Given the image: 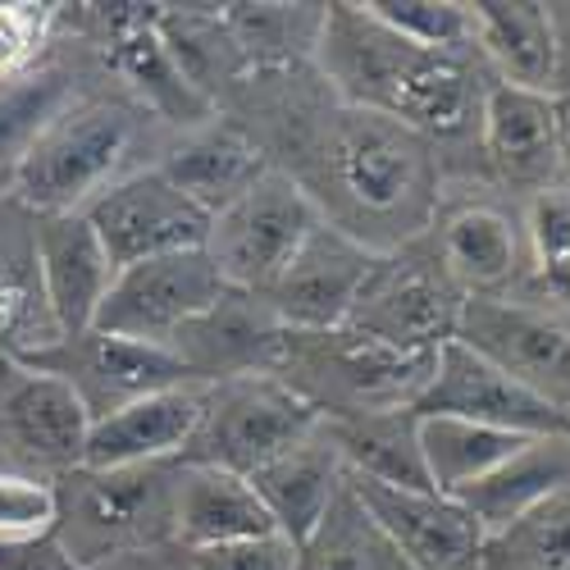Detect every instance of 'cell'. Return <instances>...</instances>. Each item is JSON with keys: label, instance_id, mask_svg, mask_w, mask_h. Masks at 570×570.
I'll use <instances>...</instances> for the list:
<instances>
[{"label": "cell", "instance_id": "cb8c5ba5", "mask_svg": "<svg viewBox=\"0 0 570 570\" xmlns=\"http://www.w3.org/2000/svg\"><path fill=\"white\" fill-rule=\"evenodd\" d=\"M60 338L37 261V215L14 197H0V356L32 361Z\"/></svg>", "mask_w": 570, "mask_h": 570}, {"label": "cell", "instance_id": "d6a6232c", "mask_svg": "<svg viewBox=\"0 0 570 570\" xmlns=\"http://www.w3.org/2000/svg\"><path fill=\"white\" fill-rule=\"evenodd\" d=\"M480 570H570V489L484 539Z\"/></svg>", "mask_w": 570, "mask_h": 570}, {"label": "cell", "instance_id": "9a60e30c", "mask_svg": "<svg viewBox=\"0 0 570 570\" xmlns=\"http://www.w3.org/2000/svg\"><path fill=\"white\" fill-rule=\"evenodd\" d=\"M379 252L352 243L347 233L320 224L302 252L288 261L261 302L269 315L288 328V334H324V328H343L356 311V297L374 269Z\"/></svg>", "mask_w": 570, "mask_h": 570}, {"label": "cell", "instance_id": "7a4b0ae2", "mask_svg": "<svg viewBox=\"0 0 570 570\" xmlns=\"http://www.w3.org/2000/svg\"><path fill=\"white\" fill-rule=\"evenodd\" d=\"M311 69L347 106L397 119L420 132L443 160L448 178L480 174V115L493 87L480 51H430L379 23L365 6L334 0Z\"/></svg>", "mask_w": 570, "mask_h": 570}, {"label": "cell", "instance_id": "7402d4cb", "mask_svg": "<svg viewBox=\"0 0 570 570\" xmlns=\"http://www.w3.org/2000/svg\"><path fill=\"white\" fill-rule=\"evenodd\" d=\"M87 78H101V65L87 56V46L78 37L73 41L56 37V51L41 65L14 78H0V197H10L14 174L28 160L32 141L87 87Z\"/></svg>", "mask_w": 570, "mask_h": 570}, {"label": "cell", "instance_id": "1f68e13d", "mask_svg": "<svg viewBox=\"0 0 570 570\" xmlns=\"http://www.w3.org/2000/svg\"><path fill=\"white\" fill-rule=\"evenodd\" d=\"M297 570H411V566L347 484L320 520V530L297 548Z\"/></svg>", "mask_w": 570, "mask_h": 570}, {"label": "cell", "instance_id": "4dcf8cb0", "mask_svg": "<svg viewBox=\"0 0 570 570\" xmlns=\"http://www.w3.org/2000/svg\"><path fill=\"white\" fill-rule=\"evenodd\" d=\"M530 439L489 430V424H470L452 415H420V456L424 474H430L434 493H465L470 484H480L484 474H493L507 456H515Z\"/></svg>", "mask_w": 570, "mask_h": 570}, {"label": "cell", "instance_id": "4fadbf2b", "mask_svg": "<svg viewBox=\"0 0 570 570\" xmlns=\"http://www.w3.org/2000/svg\"><path fill=\"white\" fill-rule=\"evenodd\" d=\"M19 365H32V370L65 379L91 420H101V415H110V411H119L137 397L193 384V374H187V365L174 356V347L115 338V334H101V328L60 338L51 352L19 361Z\"/></svg>", "mask_w": 570, "mask_h": 570}, {"label": "cell", "instance_id": "5b68a950", "mask_svg": "<svg viewBox=\"0 0 570 570\" xmlns=\"http://www.w3.org/2000/svg\"><path fill=\"white\" fill-rule=\"evenodd\" d=\"M439 356V352H434ZM434 356H411L379 343L361 328H324V334H283L274 379H283L320 420L411 411L434 374Z\"/></svg>", "mask_w": 570, "mask_h": 570}, {"label": "cell", "instance_id": "74e56055", "mask_svg": "<svg viewBox=\"0 0 570 570\" xmlns=\"http://www.w3.org/2000/svg\"><path fill=\"white\" fill-rule=\"evenodd\" d=\"M197 570H297V548L283 534L247 539V543H228L210 552H193Z\"/></svg>", "mask_w": 570, "mask_h": 570}, {"label": "cell", "instance_id": "4316f807", "mask_svg": "<svg viewBox=\"0 0 570 570\" xmlns=\"http://www.w3.org/2000/svg\"><path fill=\"white\" fill-rule=\"evenodd\" d=\"M252 489L265 502L274 530L293 548H302L320 530L328 507L338 502V493L347 489V465L320 424L311 439H302L297 448H288L269 465H261L252 474Z\"/></svg>", "mask_w": 570, "mask_h": 570}, {"label": "cell", "instance_id": "8992f818", "mask_svg": "<svg viewBox=\"0 0 570 570\" xmlns=\"http://www.w3.org/2000/svg\"><path fill=\"white\" fill-rule=\"evenodd\" d=\"M424 243L465 297H520L530 288L525 202L507 197L489 178H448Z\"/></svg>", "mask_w": 570, "mask_h": 570}, {"label": "cell", "instance_id": "83f0119b", "mask_svg": "<svg viewBox=\"0 0 570 570\" xmlns=\"http://www.w3.org/2000/svg\"><path fill=\"white\" fill-rule=\"evenodd\" d=\"M561 489H570V434H548L530 439L480 484L456 493V502L474 515V525L489 539L515 525L520 515H530L534 507H543L548 498H557Z\"/></svg>", "mask_w": 570, "mask_h": 570}, {"label": "cell", "instance_id": "7c38bea8", "mask_svg": "<svg viewBox=\"0 0 570 570\" xmlns=\"http://www.w3.org/2000/svg\"><path fill=\"white\" fill-rule=\"evenodd\" d=\"M91 415L65 379L0 361V443L14 470L60 480L65 470L82 465Z\"/></svg>", "mask_w": 570, "mask_h": 570}, {"label": "cell", "instance_id": "5bb4252c", "mask_svg": "<svg viewBox=\"0 0 570 570\" xmlns=\"http://www.w3.org/2000/svg\"><path fill=\"white\" fill-rule=\"evenodd\" d=\"M82 215L97 228L115 269L174 256V252H197L206 247V233H210V215L187 202L156 165L115 183Z\"/></svg>", "mask_w": 570, "mask_h": 570}, {"label": "cell", "instance_id": "e575fe53", "mask_svg": "<svg viewBox=\"0 0 570 570\" xmlns=\"http://www.w3.org/2000/svg\"><path fill=\"white\" fill-rule=\"evenodd\" d=\"M65 6H37V0H0V78L28 73L56 51Z\"/></svg>", "mask_w": 570, "mask_h": 570}, {"label": "cell", "instance_id": "d4e9b609", "mask_svg": "<svg viewBox=\"0 0 570 570\" xmlns=\"http://www.w3.org/2000/svg\"><path fill=\"white\" fill-rule=\"evenodd\" d=\"M474 51L493 82L557 97L561 91V51L552 14L539 0H474Z\"/></svg>", "mask_w": 570, "mask_h": 570}, {"label": "cell", "instance_id": "836d02e7", "mask_svg": "<svg viewBox=\"0 0 570 570\" xmlns=\"http://www.w3.org/2000/svg\"><path fill=\"white\" fill-rule=\"evenodd\" d=\"M365 10L430 51H474V14L465 0H365Z\"/></svg>", "mask_w": 570, "mask_h": 570}, {"label": "cell", "instance_id": "484cf974", "mask_svg": "<svg viewBox=\"0 0 570 570\" xmlns=\"http://www.w3.org/2000/svg\"><path fill=\"white\" fill-rule=\"evenodd\" d=\"M278 534L252 480L215 465L178 461L174 474V543L183 552H210L228 543H247Z\"/></svg>", "mask_w": 570, "mask_h": 570}, {"label": "cell", "instance_id": "f1b7e54d", "mask_svg": "<svg viewBox=\"0 0 570 570\" xmlns=\"http://www.w3.org/2000/svg\"><path fill=\"white\" fill-rule=\"evenodd\" d=\"M328 443L338 448L352 480L389 484V489H430L420 456V415L415 411H379L324 420Z\"/></svg>", "mask_w": 570, "mask_h": 570}, {"label": "cell", "instance_id": "f546056e", "mask_svg": "<svg viewBox=\"0 0 570 570\" xmlns=\"http://www.w3.org/2000/svg\"><path fill=\"white\" fill-rule=\"evenodd\" d=\"M219 19L233 37V51L243 60L247 78L252 73H288L306 69L315 60L320 28H324V6H219Z\"/></svg>", "mask_w": 570, "mask_h": 570}, {"label": "cell", "instance_id": "2e32d148", "mask_svg": "<svg viewBox=\"0 0 570 570\" xmlns=\"http://www.w3.org/2000/svg\"><path fill=\"white\" fill-rule=\"evenodd\" d=\"M411 411L415 415H452V420H470V424H489V430L525 434V439L570 434L561 411H552L548 402L525 393L493 361H484L480 352H470L456 338L448 347H439L434 374H430V384H424V393Z\"/></svg>", "mask_w": 570, "mask_h": 570}, {"label": "cell", "instance_id": "8d00e7d4", "mask_svg": "<svg viewBox=\"0 0 570 570\" xmlns=\"http://www.w3.org/2000/svg\"><path fill=\"white\" fill-rule=\"evenodd\" d=\"M525 233H530L534 274L570 269V183H557L525 202Z\"/></svg>", "mask_w": 570, "mask_h": 570}, {"label": "cell", "instance_id": "8fae6325", "mask_svg": "<svg viewBox=\"0 0 570 570\" xmlns=\"http://www.w3.org/2000/svg\"><path fill=\"white\" fill-rule=\"evenodd\" d=\"M224 297V278L210 265L206 247L156 256L115 274L110 297L97 315L101 334L169 347L197 315H206Z\"/></svg>", "mask_w": 570, "mask_h": 570}, {"label": "cell", "instance_id": "52a82bcc", "mask_svg": "<svg viewBox=\"0 0 570 570\" xmlns=\"http://www.w3.org/2000/svg\"><path fill=\"white\" fill-rule=\"evenodd\" d=\"M320 411L302 402L283 379L274 374H243L224 379V384L206 389L202 402V424L193 443H187L183 461L187 465H215L228 474H252L297 448L320 430Z\"/></svg>", "mask_w": 570, "mask_h": 570}, {"label": "cell", "instance_id": "60d3db41", "mask_svg": "<svg viewBox=\"0 0 570 570\" xmlns=\"http://www.w3.org/2000/svg\"><path fill=\"white\" fill-rule=\"evenodd\" d=\"M552 115H557V151H561V183H570V91L552 97Z\"/></svg>", "mask_w": 570, "mask_h": 570}, {"label": "cell", "instance_id": "b9f144b4", "mask_svg": "<svg viewBox=\"0 0 570 570\" xmlns=\"http://www.w3.org/2000/svg\"><path fill=\"white\" fill-rule=\"evenodd\" d=\"M566 424H570V415H566Z\"/></svg>", "mask_w": 570, "mask_h": 570}, {"label": "cell", "instance_id": "277c9868", "mask_svg": "<svg viewBox=\"0 0 570 570\" xmlns=\"http://www.w3.org/2000/svg\"><path fill=\"white\" fill-rule=\"evenodd\" d=\"M174 474L178 461L97 470L78 465L56 480L51 539L78 570L174 543Z\"/></svg>", "mask_w": 570, "mask_h": 570}, {"label": "cell", "instance_id": "f35d334b", "mask_svg": "<svg viewBox=\"0 0 570 570\" xmlns=\"http://www.w3.org/2000/svg\"><path fill=\"white\" fill-rule=\"evenodd\" d=\"M0 570H78V566L46 534V539H0Z\"/></svg>", "mask_w": 570, "mask_h": 570}, {"label": "cell", "instance_id": "ffe728a7", "mask_svg": "<svg viewBox=\"0 0 570 570\" xmlns=\"http://www.w3.org/2000/svg\"><path fill=\"white\" fill-rule=\"evenodd\" d=\"M202 402H206V384H178L91 420L82 465L119 470V465L183 461L187 443H193L202 424Z\"/></svg>", "mask_w": 570, "mask_h": 570}, {"label": "cell", "instance_id": "6da1fadb", "mask_svg": "<svg viewBox=\"0 0 570 570\" xmlns=\"http://www.w3.org/2000/svg\"><path fill=\"white\" fill-rule=\"evenodd\" d=\"M219 115L243 124L269 169L288 174L352 243L384 256L430 228L448 183L439 151L397 119L334 97L311 65L243 78Z\"/></svg>", "mask_w": 570, "mask_h": 570}, {"label": "cell", "instance_id": "603a6c76", "mask_svg": "<svg viewBox=\"0 0 570 570\" xmlns=\"http://www.w3.org/2000/svg\"><path fill=\"white\" fill-rule=\"evenodd\" d=\"M37 261L60 334L73 338L97 328V315L119 269L87 215H37Z\"/></svg>", "mask_w": 570, "mask_h": 570}, {"label": "cell", "instance_id": "3957f363", "mask_svg": "<svg viewBox=\"0 0 570 570\" xmlns=\"http://www.w3.org/2000/svg\"><path fill=\"white\" fill-rule=\"evenodd\" d=\"M165 141L169 128L101 73L32 141L10 197L32 215H82L115 183L151 169Z\"/></svg>", "mask_w": 570, "mask_h": 570}, {"label": "cell", "instance_id": "d6986e66", "mask_svg": "<svg viewBox=\"0 0 570 570\" xmlns=\"http://www.w3.org/2000/svg\"><path fill=\"white\" fill-rule=\"evenodd\" d=\"M283 328L269 306L256 293H233L224 288V297L197 315L183 334L169 343L174 356L187 365L193 384H224V379H243V374H269L283 347Z\"/></svg>", "mask_w": 570, "mask_h": 570}, {"label": "cell", "instance_id": "ba28073f", "mask_svg": "<svg viewBox=\"0 0 570 570\" xmlns=\"http://www.w3.org/2000/svg\"><path fill=\"white\" fill-rule=\"evenodd\" d=\"M465 302L470 297L456 288V278L443 269L434 247L415 237V243L374 261L347 324L397 352L434 356L456 338Z\"/></svg>", "mask_w": 570, "mask_h": 570}, {"label": "cell", "instance_id": "7bdbcfd3", "mask_svg": "<svg viewBox=\"0 0 570 570\" xmlns=\"http://www.w3.org/2000/svg\"><path fill=\"white\" fill-rule=\"evenodd\" d=\"M0 361H6V356H0Z\"/></svg>", "mask_w": 570, "mask_h": 570}, {"label": "cell", "instance_id": "d590c367", "mask_svg": "<svg viewBox=\"0 0 570 570\" xmlns=\"http://www.w3.org/2000/svg\"><path fill=\"white\" fill-rule=\"evenodd\" d=\"M56 530V480L0 470V539H46Z\"/></svg>", "mask_w": 570, "mask_h": 570}, {"label": "cell", "instance_id": "ac0fdd59", "mask_svg": "<svg viewBox=\"0 0 570 570\" xmlns=\"http://www.w3.org/2000/svg\"><path fill=\"white\" fill-rule=\"evenodd\" d=\"M347 484L411 570H480L484 530L456 498L434 489H389L352 474Z\"/></svg>", "mask_w": 570, "mask_h": 570}, {"label": "cell", "instance_id": "ab89813d", "mask_svg": "<svg viewBox=\"0 0 570 570\" xmlns=\"http://www.w3.org/2000/svg\"><path fill=\"white\" fill-rule=\"evenodd\" d=\"M101 570H197V561H193V552H183L178 543H165V548H151V552L110 561Z\"/></svg>", "mask_w": 570, "mask_h": 570}, {"label": "cell", "instance_id": "44dd1931", "mask_svg": "<svg viewBox=\"0 0 570 570\" xmlns=\"http://www.w3.org/2000/svg\"><path fill=\"white\" fill-rule=\"evenodd\" d=\"M156 169L187 202L202 206L215 219L224 206H233L269 169V160L261 151V141L243 124H233L228 115H215L202 128L169 132Z\"/></svg>", "mask_w": 570, "mask_h": 570}, {"label": "cell", "instance_id": "9c48e42d", "mask_svg": "<svg viewBox=\"0 0 570 570\" xmlns=\"http://www.w3.org/2000/svg\"><path fill=\"white\" fill-rule=\"evenodd\" d=\"M320 224L324 219L302 187L288 174L265 169L243 197L210 219L206 256L224 288L261 297Z\"/></svg>", "mask_w": 570, "mask_h": 570}, {"label": "cell", "instance_id": "30bf717a", "mask_svg": "<svg viewBox=\"0 0 570 570\" xmlns=\"http://www.w3.org/2000/svg\"><path fill=\"white\" fill-rule=\"evenodd\" d=\"M456 343L493 361L525 393L570 415V320L525 297H470Z\"/></svg>", "mask_w": 570, "mask_h": 570}, {"label": "cell", "instance_id": "e0dca14e", "mask_svg": "<svg viewBox=\"0 0 570 570\" xmlns=\"http://www.w3.org/2000/svg\"><path fill=\"white\" fill-rule=\"evenodd\" d=\"M480 174L507 197L530 202L561 183L552 97L493 82L480 115Z\"/></svg>", "mask_w": 570, "mask_h": 570}]
</instances>
